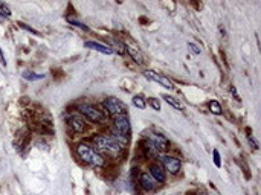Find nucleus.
Listing matches in <instances>:
<instances>
[{"label": "nucleus", "instance_id": "27", "mask_svg": "<svg viewBox=\"0 0 261 195\" xmlns=\"http://www.w3.org/2000/svg\"><path fill=\"white\" fill-rule=\"evenodd\" d=\"M2 20H5V17H3V15H2V14H0V22H2Z\"/></svg>", "mask_w": 261, "mask_h": 195}, {"label": "nucleus", "instance_id": "26", "mask_svg": "<svg viewBox=\"0 0 261 195\" xmlns=\"http://www.w3.org/2000/svg\"><path fill=\"white\" fill-rule=\"evenodd\" d=\"M232 95H234V96L237 98V99H238V93L235 92V89H232Z\"/></svg>", "mask_w": 261, "mask_h": 195}, {"label": "nucleus", "instance_id": "2", "mask_svg": "<svg viewBox=\"0 0 261 195\" xmlns=\"http://www.w3.org/2000/svg\"><path fill=\"white\" fill-rule=\"evenodd\" d=\"M76 154L80 156V159L84 162V163L94 166V168H101L105 163L104 157L94 148V146H90L89 143H84V142L76 145Z\"/></svg>", "mask_w": 261, "mask_h": 195}, {"label": "nucleus", "instance_id": "6", "mask_svg": "<svg viewBox=\"0 0 261 195\" xmlns=\"http://www.w3.org/2000/svg\"><path fill=\"white\" fill-rule=\"evenodd\" d=\"M67 125L70 127V130L73 133H84L87 130V121L84 119V116H81L80 113H70V115L66 116Z\"/></svg>", "mask_w": 261, "mask_h": 195}, {"label": "nucleus", "instance_id": "10", "mask_svg": "<svg viewBox=\"0 0 261 195\" xmlns=\"http://www.w3.org/2000/svg\"><path fill=\"white\" fill-rule=\"evenodd\" d=\"M148 174L155 178L156 182H165V171H163V168L162 166H159V165H156V163H153V165H150V168H148Z\"/></svg>", "mask_w": 261, "mask_h": 195}, {"label": "nucleus", "instance_id": "13", "mask_svg": "<svg viewBox=\"0 0 261 195\" xmlns=\"http://www.w3.org/2000/svg\"><path fill=\"white\" fill-rule=\"evenodd\" d=\"M127 52L131 55V58L137 63V64H144V58H142V55L136 51L134 47H131V46H127Z\"/></svg>", "mask_w": 261, "mask_h": 195}, {"label": "nucleus", "instance_id": "4", "mask_svg": "<svg viewBox=\"0 0 261 195\" xmlns=\"http://www.w3.org/2000/svg\"><path fill=\"white\" fill-rule=\"evenodd\" d=\"M102 107L109 111V113H112L113 116H121V115H126L127 113V105L122 102V101H119L118 98H107V99H104L102 101Z\"/></svg>", "mask_w": 261, "mask_h": 195}, {"label": "nucleus", "instance_id": "7", "mask_svg": "<svg viewBox=\"0 0 261 195\" xmlns=\"http://www.w3.org/2000/svg\"><path fill=\"white\" fill-rule=\"evenodd\" d=\"M161 162L163 163V168L170 174H177L182 168V162L176 156H168V154H161L159 156Z\"/></svg>", "mask_w": 261, "mask_h": 195}, {"label": "nucleus", "instance_id": "22", "mask_svg": "<svg viewBox=\"0 0 261 195\" xmlns=\"http://www.w3.org/2000/svg\"><path fill=\"white\" fill-rule=\"evenodd\" d=\"M17 25H19V26H20L22 29H25V31H29V32H33V34H35V35L38 34V32H37L35 29H33V28H31V26H26V25H25V23H22V22H19Z\"/></svg>", "mask_w": 261, "mask_h": 195}, {"label": "nucleus", "instance_id": "9", "mask_svg": "<svg viewBox=\"0 0 261 195\" xmlns=\"http://www.w3.org/2000/svg\"><path fill=\"white\" fill-rule=\"evenodd\" d=\"M139 185L144 191L150 192V191H155L158 189V186L161 185L159 182H156L155 178H153L148 172H142L141 177H139Z\"/></svg>", "mask_w": 261, "mask_h": 195}, {"label": "nucleus", "instance_id": "18", "mask_svg": "<svg viewBox=\"0 0 261 195\" xmlns=\"http://www.w3.org/2000/svg\"><path fill=\"white\" fill-rule=\"evenodd\" d=\"M67 22L72 25V26H75V28H80V29H83V31H89V28L84 25V23H81V22H78V20H73V19H70V17H67Z\"/></svg>", "mask_w": 261, "mask_h": 195}, {"label": "nucleus", "instance_id": "17", "mask_svg": "<svg viewBox=\"0 0 261 195\" xmlns=\"http://www.w3.org/2000/svg\"><path fill=\"white\" fill-rule=\"evenodd\" d=\"M133 104H134V107L141 108V110H144V108H145V101H144V98H142V96H139V95H136V96L133 98Z\"/></svg>", "mask_w": 261, "mask_h": 195}, {"label": "nucleus", "instance_id": "11", "mask_svg": "<svg viewBox=\"0 0 261 195\" xmlns=\"http://www.w3.org/2000/svg\"><path fill=\"white\" fill-rule=\"evenodd\" d=\"M86 47L95 49L97 52H101V54H105V55H112L113 54L112 47L105 46V44H101V43H97V41H86Z\"/></svg>", "mask_w": 261, "mask_h": 195}, {"label": "nucleus", "instance_id": "3", "mask_svg": "<svg viewBox=\"0 0 261 195\" xmlns=\"http://www.w3.org/2000/svg\"><path fill=\"white\" fill-rule=\"evenodd\" d=\"M78 110H80V115L81 116H86L90 122H95V124H104L107 121V116L105 113L94 105L90 104H80L78 105Z\"/></svg>", "mask_w": 261, "mask_h": 195}, {"label": "nucleus", "instance_id": "14", "mask_svg": "<svg viewBox=\"0 0 261 195\" xmlns=\"http://www.w3.org/2000/svg\"><path fill=\"white\" fill-rule=\"evenodd\" d=\"M163 99H165L168 104H170L171 107H174L176 110H179V111H182V110H183V105H182V104L176 99V98H173V96H170V95H165V96H163Z\"/></svg>", "mask_w": 261, "mask_h": 195}, {"label": "nucleus", "instance_id": "23", "mask_svg": "<svg viewBox=\"0 0 261 195\" xmlns=\"http://www.w3.org/2000/svg\"><path fill=\"white\" fill-rule=\"evenodd\" d=\"M188 47L191 49L193 54H200V49H198V46H196V44H193V43H188Z\"/></svg>", "mask_w": 261, "mask_h": 195}, {"label": "nucleus", "instance_id": "21", "mask_svg": "<svg viewBox=\"0 0 261 195\" xmlns=\"http://www.w3.org/2000/svg\"><path fill=\"white\" fill-rule=\"evenodd\" d=\"M212 156H214V165H216L217 168L222 166V160H220V153L217 150H214L212 151Z\"/></svg>", "mask_w": 261, "mask_h": 195}, {"label": "nucleus", "instance_id": "20", "mask_svg": "<svg viewBox=\"0 0 261 195\" xmlns=\"http://www.w3.org/2000/svg\"><path fill=\"white\" fill-rule=\"evenodd\" d=\"M0 14H2L5 19L11 17V11H9L8 5H5V3H2V2H0Z\"/></svg>", "mask_w": 261, "mask_h": 195}, {"label": "nucleus", "instance_id": "1", "mask_svg": "<svg viewBox=\"0 0 261 195\" xmlns=\"http://www.w3.org/2000/svg\"><path fill=\"white\" fill-rule=\"evenodd\" d=\"M94 145L97 146L95 150L101 151L102 154H107L110 157H118L122 153V146L113 136L110 134H97L94 137Z\"/></svg>", "mask_w": 261, "mask_h": 195}, {"label": "nucleus", "instance_id": "15", "mask_svg": "<svg viewBox=\"0 0 261 195\" xmlns=\"http://www.w3.org/2000/svg\"><path fill=\"white\" fill-rule=\"evenodd\" d=\"M23 78L26 81H38V79H43L44 75L43 73H34V72H31V70H26V72H23Z\"/></svg>", "mask_w": 261, "mask_h": 195}, {"label": "nucleus", "instance_id": "16", "mask_svg": "<svg viewBox=\"0 0 261 195\" xmlns=\"http://www.w3.org/2000/svg\"><path fill=\"white\" fill-rule=\"evenodd\" d=\"M209 111L214 115H222V105L217 101H211L209 102Z\"/></svg>", "mask_w": 261, "mask_h": 195}, {"label": "nucleus", "instance_id": "5", "mask_svg": "<svg viewBox=\"0 0 261 195\" xmlns=\"http://www.w3.org/2000/svg\"><path fill=\"white\" fill-rule=\"evenodd\" d=\"M145 140H148L155 148L161 153V154H165L168 150H170V140H168L163 134L161 133H148L145 136Z\"/></svg>", "mask_w": 261, "mask_h": 195}, {"label": "nucleus", "instance_id": "25", "mask_svg": "<svg viewBox=\"0 0 261 195\" xmlns=\"http://www.w3.org/2000/svg\"><path fill=\"white\" fill-rule=\"evenodd\" d=\"M0 63L5 64V58H3V55H2V49H0Z\"/></svg>", "mask_w": 261, "mask_h": 195}, {"label": "nucleus", "instance_id": "8", "mask_svg": "<svg viewBox=\"0 0 261 195\" xmlns=\"http://www.w3.org/2000/svg\"><path fill=\"white\" fill-rule=\"evenodd\" d=\"M144 76L148 78V79H151V81H155V83H158L161 86H163L168 90H173L174 89V86L171 84L170 79H168L166 76H163V75H161V73H158V72H155V70H145Z\"/></svg>", "mask_w": 261, "mask_h": 195}, {"label": "nucleus", "instance_id": "24", "mask_svg": "<svg viewBox=\"0 0 261 195\" xmlns=\"http://www.w3.org/2000/svg\"><path fill=\"white\" fill-rule=\"evenodd\" d=\"M248 140H249V142L252 143V146H254V150H257V148H258V143H257V140L254 139V136H251V134H249V136H248Z\"/></svg>", "mask_w": 261, "mask_h": 195}, {"label": "nucleus", "instance_id": "19", "mask_svg": "<svg viewBox=\"0 0 261 195\" xmlns=\"http://www.w3.org/2000/svg\"><path fill=\"white\" fill-rule=\"evenodd\" d=\"M148 104L153 107V110L161 111V101L158 99V98H150V99H148Z\"/></svg>", "mask_w": 261, "mask_h": 195}, {"label": "nucleus", "instance_id": "12", "mask_svg": "<svg viewBox=\"0 0 261 195\" xmlns=\"http://www.w3.org/2000/svg\"><path fill=\"white\" fill-rule=\"evenodd\" d=\"M144 151H145V154H147V157H159L161 156V153L155 148V146H153L148 140H145L144 142Z\"/></svg>", "mask_w": 261, "mask_h": 195}]
</instances>
